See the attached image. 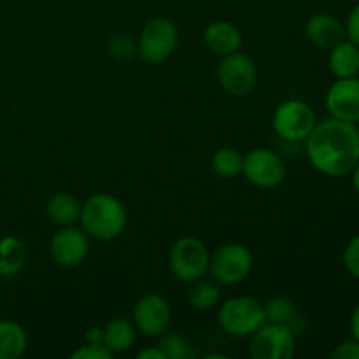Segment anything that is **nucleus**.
I'll use <instances>...</instances> for the list:
<instances>
[{
    "label": "nucleus",
    "instance_id": "obj_1",
    "mask_svg": "<svg viewBox=\"0 0 359 359\" xmlns=\"http://www.w3.org/2000/svg\"><path fill=\"white\" fill-rule=\"evenodd\" d=\"M305 153L319 174L328 177H344L351 174L359 161L358 125L332 116L316 123L305 139Z\"/></svg>",
    "mask_w": 359,
    "mask_h": 359
},
{
    "label": "nucleus",
    "instance_id": "obj_2",
    "mask_svg": "<svg viewBox=\"0 0 359 359\" xmlns=\"http://www.w3.org/2000/svg\"><path fill=\"white\" fill-rule=\"evenodd\" d=\"M81 226L95 241H112L126 226V209L116 196L107 193L91 195L81 205Z\"/></svg>",
    "mask_w": 359,
    "mask_h": 359
},
{
    "label": "nucleus",
    "instance_id": "obj_3",
    "mask_svg": "<svg viewBox=\"0 0 359 359\" xmlns=\"http://www.w3.org/2000/svg\"><path fill=\"white\" fill-rule=\"evenodd\" d=\"M217 323L228 335L244 339L265 325V309L252 297H233L221 305Z\"/></svg>",
    "mask_w": 359,
    "mask_h": 359
},
{
    "label": "nucleus",
    "instance_id": "obj_4",
    "mask_svg": "<svg viewBox=\"0 0 359 359\" xmlns=\"http://www.w3.org/2000/svg\"><path fill=\"white\" fill-rule=\"evenodd\" d=\"M177 42L179 32L174 21L168 18H154L144 25L137 49L144 62L158 65V63L167 62L174 55Z\"/></svg>",
    "mask_w": 359,
    "mask_h": 359
},
{
    "label": "nucleus",
    "instance_id": "obj_5",
    "mask_svg": "<svg viewBox=\"0 0 359 359\" xmlns=\"http://www.w3.org/2000/svg\"><path fill=\"white\" fill-rule=\"evenodd\" d=\"M252 270V255L244 244L230 242L214 251L209 262V272L221 286L242 283Z\"/></svg>",
    "mask_w": 359,
    "mask_h": 359
},
{
    "label": "nucleus",
    "instance_id": "obj_6",
    "mask_svg": "<svg viewBox=\"0 0 359 359\" xmlns=\"http://www.w3.org/2000/svg\"><path fill=\"white\" fill-rule=\"evenodd\" d=\"M210 255L200 238L186 235L175 241L170 249V270L175 279L193 283L209 270Z\"/></svg>",
    "mask_w": 359,
    "mask_h": 359
},
{
    "label": "nucleus",
    "instance_id": "obj_7",
    "mask_svg": "<svg viewBox=\"0 0 359 359\" xmlns=\"http://www.w3.org/2000/svg\"><path fill=\"white\" fill-rule=\"evenodd\" d=\"M316 114L304 100H286L276 109L272 126L277 135L290 142H302L316 126Z\"/></svg>",
    "mask_w": 359,
    "mask_h": 359
},
{
    "label": "nucleus",
    "instance_id": "obj_8",
    "mask_svg": "<svg viewBox=\"0 0 359 359\" xmlns=\"http://www.w3.org/2000/svg\"><path fill=\"white\" fill-rule=\"evenodd\" d=\"M251 337L252 359H291L297 353V335L287 326L265 323Z\"/></svg>",
    "mask_w": 359,
    "mask_h": 359
},
{
    "label": "nucleus",
    "instance_id": "obj_9",
    "mask_svg": "<svg viewBox=\"0 0 359 359\" xmlns=\"http://www.w3.org/2000/svg\"><path fill=\"white\" fill-rule=\"evenodd\" d=\"M258 79V69L251 56L241 51L223 56L217 67V81L226 93L233 97H245L251 93Z\"/></svg>",
    "mask_w": 359,
    "mask_h": 359
},
{
    "label": "nucleus",
    "instance_id": "obj_10",
    "mask_svg": "<svg viewBox=\"0 0 359 359\" xmlns=\"http://www.w3.org/2000/svg\"><path fill=\"white\" fill-rule=\"evenodd\" d=\"M242 174L256 188L272 189L283 184L286 177V165L273 151L256 147L244 156Z\"/></svg>",
    "mask_w": 359,
    "mask_h": 359
},
{
    "label": "nucleus",
    "instance_id": "obj_11",
    "mask_svg": "<svg viewBox=\"0 0 359 359\" xmlns=\"http://www.w3.org/2000/svg\"><path fill=\"white\" fill-rule=\"evenodd\" d=\"M90 252V237L83 228L62 226L49 242V255L53 262L65 269L81 265Z\"/></svg>",
    "mask_w": 359,
    "mask_h": 359
},
{
    "label": "nucleus",
    "instance_id": "obj_12",
    "mask_svg": "<svg viewBox=\"0 0 359 359\" xmlns=\"http://www.w3.org/2000/svg\"><path fill=\"white\" fill-rule=\"evenodd\" d=\"M133 325L146 337H160L170 326V305L161 294L147 293L133 307Z\"/></svg>",
    "mask_w": 359,
    "mask_h": 359
},
{
    "label": "nucleus",
    "instance_id": "obj_13",
    "mask_svg": "<svg viewBox=\"0 0 359 359\" xmlns=\"http://www.w3.org/2000/svg\"><path fill=\"white\" fill-rule=\"evenodd\" d=\"M325 105L330 116L342 121L359 123V77L337 79L328 88Z\"/></svg>",
    "mask_w": 359,
    "mask_h": 359
},
{
    "label": "nucleus",
    "instance_id": "obj_14",
    "mask_svg": "<svg viewBox=\"0 0 359 359\" xmlns=\"http://www.w3.org/2000/svg\"><path fill=\"white\" fill-rule=\"evenodd\" d=\"M305 35L309 42L319 49H332L346 37V28L339 18L326 13H318L311 16L305 23Z\"/></svg>",
    "mask_w": 359,
    "mask_h": 359
},
{
    "label": "nucleus",
    "instance_id": "obj_15",
    "mask_svg": "<svg viewBox=\"0 0 359 359\" xmlns=\"http://www.w3.org/2000/svg\"><path fill=\"white\" fill-rule=\"evenodd\" d=\"M203 44L217 56H228L242 46V34L230 21H214L203 32Z\"/></svg>",
    "mask_w": 359,
    "mask_h": 359
},
{
    "label": "nucleus",
    "instance_id": "obj_16",
    "mask_svg": "<svg viewBox=\"0 0 359 359\" xmlns=\"http://www.w3.org/2000/svg\"><path fill=\"white\" fill-rule=\"evenodd\" d=\"M263 309H265L266 323L287 326V328L293 330L294 335H298V333L305 330L304 316L298 312L297 305H294L291 298L273 297L266 304H263Z\"/></svg>",
    "mask_w": 359,
    "mask_h": 359
},
{
    "label": "nucleus",
    "instance_id": "obj_17",
    "mask_svg": "<svg viewBox=\"0 0 359 359\" xmlns=\"http://www.w3.org/2000/svg\"><path fill=\"white\" fill-rule=\"evenodd\" d=\"M328 67L337 79L354 77L359 74V46L344 39L330 49Z\"/></svg>",
    "mask_w": 359,
    "mask_h": 359
},
{
    "label": "nucleus",
    "instance_id": "obj_18",
    "mask_svg": "<svg viewBox=\"0 0 359 359\" xmlns=\"http://www.w3.org/2000/svg\"><path fill=\"white\" fill-rule=\"evenodd\" d=\"M137 328L132 321L116 318L102 328V344L112 354L126 353L135 344Z\"/></svg>",
    "mask_w": 359,
    "mask_h": 359
},
{
    "label": "nucleus",
    "instance_id": "obj_19",
    "mask_svg": "<svg viewBox=\"0 0 359 359\" xmlns=\"http://www.w3.org/2000/svg\"><path fill=\"white\" fill-rule=\"evenodd\" d=\"M46 214L58 226H72L81 217V203L69 193H56L46 203Z\"/></svg>",
    "mask_w": 359,
    "mask_h": 359
},
{
    "label": "nucleus",
    "instance_id": "obj_20",
    "mask_svg": "<svg viewBox=\"0 0 359 359\" xmlns=\"http://www.w3.org/2000/svg\"><path fill=\"white\" fill-rule=\"evenodd\" d=\"M28 339L23 326L14 321H0V359H18L27 351Z\"/></svg>",
    "mask_w": 359,
    "mask_h": 359
},
{
    "label": "nucleus",
    "instance_id": "obj_21",
    "mask_svg": "<svg viewBox=\"0 0 359 359\" xmlns=\"http://www.w3.org/2000/svg\"><path fill=\"white\" fill-rule=\"evenodd\" d=\"M27 262L25 244L16 237L0 241V277H14L21 272Z\"/></svg>",
    "mask_w": 359,
    "mask_h": 359
},
{
    "label": "nucleus",
    "instance_id": "obj_22",
    "mask_svg": "<svg viewBox=\"0 0 359 359\" xmlns=\"http://www.w3.org/2000/svg\"><path fill=\"white\" fill-rule=\"evenodd\" d=\"M221 294H223V290L217 280H207L200 277L193 280V286L188 290V302L191 307L198 311H207L221 300Z\"/></svg>",
    "mask_w": 359,
    "mask_h": 359
},
{
    "label": "nucleus",
    "instance_id": "obj_23",
    "mask_svg": "<svg viewBox=\"0 0 359 359\" xmlns=\"http://www.w3.org/2000/svg\"><path fill=\"white\" fill-rule=\"evenodd\" d=\"M242 161L244 156L238 151L231 147H221L212 156V170L221 179H233L242 174Z\"/></svg>",
    "mask_w": 359,
    "mask_h": 359
},
{
    "label": "nucleus",
    "instance_id": "obj_24",
    "mask_svg": "<svg viewBox=\"0 0 359 359\" xmlns=\"http://www.w3.org/2000/svg\"><path fill=\"white\" fill-rule=\"evenodd\" d=\"M161 339L158 347L167 359H189L195 356L191 342L179 332H165L161 333Z\"/></svg>",
    "mask_w": 359,
    "mask_h": 359
},
{
    "label": "nucleus",
    "instance_id": "obj_25",
    "mask_svg": "<svg viewBox=\"0 0 359 359\" xmlns=\"http://www.w3.org/2000/svg\"><path fill=\"white\" fill-rule=\"evenodd\" d=\"M342 262L347 272L353 277H356V279H359V233L354 235V237L347 242L346 249H344Z\"/></svg>",
    "mask_w": 359,
    "mask_h": 359
},
{
    "label": "nucleus",
    "instance_id": "obj_26",
    "mask_svg": "<svg viewBox=\"0 0 359 359\" xmlns=\"http://www.w3.org/2000/svg\"><path fill=\"white\" fill-rule=\"evenodd\" d=\"M112 353L105 349L102 344H86L70 354V359H111Z\"/></svg>",
    "mask_w": 359,
    "mask_h": 359
},
{
    "label": "nucleus",
    "instance_id": "obj_27",
    "mask_svg": "<svg viewBox=\"0 0 359 359\" xmlns=\"http://www.w3.org/2000/svg\"><path fill=\"white\" fill-rule=\"evenodd\" d=\"M109 51L111 55H114L116 58H128L133 53V41L130 35L119 34L114 35L109 42Z\"/></svg>",
    "mask_w": 359,
    "mask_h": 359
},
{
    "label": "nucleus",
    "instance_id": "obj_28",
    "mask_svg": "<svg viewBox=\"0 0 359 359\" xmlns=\"http://www.w3.org/2000/svg\"><path fill=\"white\" fill-rule=\"evenodd\" d=\"M333 359H359V342L351 339L346 342L339 344L330 354Z\"/></svg>",
    "mask_w": 359,
    "mask_h": 359
},
{
    "label": "nucleus",
    "instance_id": "obj_29",
    "mask_svg": "<svg viewBox=\"0 0 359 359\" xmlns=\"http://www.w3.org/2000/svg\"><path fill=\"white\" fill-rule=\"evenodd\" d=\"M344 28H346V37L349 39L351 42L359 46V4L353 7V11H351L349 16H347Z\"/></svg>",
    "mask_w": 359,
    "mask_h": 359
},
{
    "label": "nucleus",
    "instance_id": "obj_30",
    "mask_svg": "<svg viewBox=\"0 0 359 359\" xmlns=\"http://www.w3.org/2000/svg\"><path fill=\"white\" fill-rule=\"evenodd\" d=\"M349 332H351V337H353L354 340H358V342H359V304L356 305V307H354L353 314H351Z\"/></svg>",
    "mask_w": 359,
    "mask_h": 359
},
{
    "label": "nucleus",
    "instance_id": "obj_31",
    "mask_svg": "<svg viewBox=\"0 0 359 359\" xmlns=\"http://www.w3.org/2000/svg\"><path fill=\"white\" fill-rule=\"evenodd\" d=\"M137 358L139 359H167L165 358V354L161 353L160 347H147V349L140 351V353L137 354Z\"/></svg>",
    "mask_w": 359,
    "mask_h": 359
},
{
    "label": "nucleus",
    "instance_id": "obj_32",
    "mask_svg": "<svg viewBox=\"0 0 359 359\" xmlns=\"http://www.w3.org/2000/svg\"><path fill=\"white\" fill-rule=\"evenodd\" d=\"M88 344H102V328H90L86 333ZM104 346V344H102Z\"/></svg>",
    "mask_w": 359,
    "mask_h": 359
},
{
    "label": "nucleus",
    "instance_id": "obj_33",
    "mask_svg": "<svg viewBox=\"0 0 359 359\" xmlns=\"http://www.w3.org/2000/svg\"><path fill=\"white\" fill-rule=\"evenodd\" d=\"M351 181H353V188L356 189L359 195V161L356 163V167L351 170Z\"/></svg>",
    "mask_w": 359,
    "mask_h": 359
}]
</instances>
